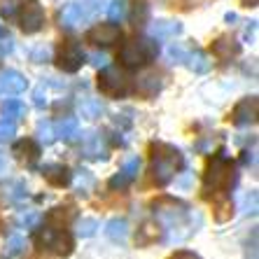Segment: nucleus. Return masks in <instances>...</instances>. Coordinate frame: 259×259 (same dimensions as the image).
Segmentation results:
<instances>
[{
  "mask_svg": "<svg viewBox=\"0 0 259 259\" xmlns=\"http://www.w3.org/2000/svg\"><path fill=\"white\" fill-rule=\"evenodd\" d=\"M14 136H17V124L12 119H3L0 121V145L12 143Z\"/></svg>",
  "mask_w": 259,
  "mask_h": 259,
  "instance_id": "bb28decb",
  "label": "nucleus"
},
{
  "mask_svg": "<svg viewBox=\"0 0 259 259\" xmlns=\"http://www.w3.org/2000/svg\"><path fill=\"white\" fill-rule=\"evenodd\" d=\"M84 157L87 159H94V161H101V159H108V150H105V145H103V138L101 133L91 131L84 136Z\"/></svg>",
  "mask_w": 259,
  "mask_h": 259,
  "instance_id": "2eb2a0df",
  "label": "nucleus"
},
{
  "mask_svg": "<svg viewBox=\"0 0 259 259\" xmlns=\"http://www.w3.org/2000/svg\"><path fill=\"white\" fill-rule=\"evenodd\" d=\"M19 227H26V229H33L37 222H40V212L35 210H28V212H21V215L17 217Z\"/></svg>",
  "mask_w": 259,
  "mask_h": 259,
  "instance_id": "c85d7f7f",
  "label": "nucleus"
},
{
  "mask_svg": "<svg viewBox=\"0 0 259 259\" xmlns=\"http://www.w3.org/2000/svg\"><path fill=\"white\" fill-rule=\"evenodd\" d=\"M185 66L189 68V70L194 72H208L210 70V59H208V54L205 52H201V49H187V56H185V61H182Z\"/></svg>",
  "mask_w": 259,
  "mask_h": 259,
  "instance_id": "aec40b11",
  "label": "nucleus"
},
{
  "mask_svg": "<svg viewBox=\"0 0 259 259\" xmlns=\"http://www.w3.org/2000/svg\"><path fill=\"white\" fill-rule=\"evenodd\" d=\"M12 154L17 159H21V161L30 163V161H35V159L40 157V145H37L33 138H24V140H19V143H14Z\"/></svg>",
  "mask_w": 259,
  "mask_h": 259,
  "instance_id": "dca6fc26",
  "label": "nucleus"
},
{
  "mask_svg": "<svg viewBox=\"0 0 259 259\" xmlns=\"http://www.w3.org/2000/svg\"><path fill=\"white\" fill-rule=\"evenodd\" d=\"M105 236H108L110 241L115 243H126L128 238V222L124 220V217H112L108 224H105Z\"/></svg>",
  "mask_w": 259,
  "mask_h": 259,
  "instance_id": "6ab92c4d",
  "label": "nucleus"
},
{
  "mask_svg": "<svg viewBox=\"0 0 259 259\" xmlns=\"http://www.w3.org/2000/svg\"><path fill=\"white\" fill-rule=\"evenodd\" d=\"M37 241L45 250L49 252L59 254V257H70L72 250H75V241H72V236L68 234V229H59V227H45L37 236Z\"/></svg>",
  "mask_w": 259,
  "mask_h": 259,
  "instance_id": "39448f33",
  "label": "nucleus"
},
{
  "mask_svg": "<svg viewBox=\"0 0 259 259\" xmlns=\"http://www.w3.org/2000/svg\"><path fill=\"white\" fill-rule=\"evenodd\" d=\"M33 103H35V108H47L49 101H47V94H45V87H37L35 91H33Z\"/></svg>",
  "mask_w": 259,
  "mask_h": 259,
  "instance_id": "2f4dec72",
  "label": "nucleus"
},
{
  "mask_svg": "<svg viewBox=\"0 0 259 259\" xmlns=\"http://www.w3.org/2000/svg\"><path fill=\"white\" fill-rule=\"evenodd\" d=\"M119 37L121 28L117 24H96L87 33V40L91 45H98V47H110V45L119 42Z\"/></svg>",
  "mask_w": 259,
  "mask_h": 259,
  "instance_id": "9d476101",
  "label": "nucleus"
},
{
  "mask_svg": "<svg viewBox=\"0 0 259 259\" xmlns=\"http://www.w3.org/2000/svg\"><path fill=\"white\" fill-rule=\"evenodd\" d=\"M182 33V24L173 19H157L150 24V35L157 40H173Z\"/></svg>",
  "mask_w": 259,
  "mask_h": 259,
  "instance_id": "ddd939ff",
  "label": "nucleus"
},
{
  "mask_svg": "<svg viewBox=\"0 0 259 259\" xmlns=\"http://www.w3.org/2000/svg\"><path fill=\"white\" fill-rule=\"evenodd\" d=\"M47 59H49V49L47 47L33 52V61H37V63H42V61H47Z\"/></svg>",
  "mask_w": 259,
  "mask_h": 259,
  "instance_id": "72a5a7b5",
  "label": "nucleus"
},
{
  "mask_svg": "<svg viewBox=\"0 0 259 259\" xmlns=\"http://www.w3.org/2000/svg\"><path fill=\"white\" fill-rule=\"evenodd\" d=\"M168 259H201V257L196 252H192V250H175Z\"/></svg>",
  "mask_w": 259,
  "mask_h": 259,
  "instance_id": "473e14b6",
  "label": "nucleus"
},
{
  "mask_svg": "<svg viewBox=\"0 0 259 259\" xmlns=\"http://www.w3.org/2000/svg\"><path fill=\"white\" fill-rule=\"evenodd\" d=\"M98 91L108 98H124L131 91V77L121 68L105 66L98 72Z\"/></svg>",
  "mask_w": 259,
  "mask_h": 259,
  "instance_id": "20e7f679",
  "label": "nucleus"
},
{
  "mask_svg": "<svg viewBox=\"0 0 259 259\" xmlns=\"http://www.w3.org/2000/svg\"><path fill=\"white\" fill-rule=\"evenodd\" d=\"M19 5H21V0H0V14L5 19H12Z\"/></svg>",
  "mask_w": 259,
  "mask_h": 259,
  "instance_id": "7c9ffc66",
  "label": "nucleus"
},
{
  "mask_svg": "<svg viewBox=\"0 0 259 259\" xmlns=\"http://www.w3.org/2000/svg\"><path fill=\"white\" fill-rule=\"evenodd\" d=\"M77 110L84 119H98V117L105 112V108H103V103L98 101V98H82Z\"/></svg>",
  "mask_w": 259,
  "mask_h": 259,
  "instance_id": "5701e85b",
  "label": "nucleus"
},
{
  "mask_svg": "<svg viewBox=\"0 0 259 259\" xmlns=\"http://www.w3.org/2000/svg\"><path fill=\"white\" fill-rule=\"evenodd\" d=\"M26 89H28L26 75H21L19 70H12V68L0 70V91L3 94H21Z\"/></svg>",
  "mask_w": 259,
  "mask_h": 259,
  "instance_id": "9b49d317",
  "label": "nucleus"
},
{
  "mask_svg": "<svg viewBox=\"0 0 259 259\" xmlns=\"http://www.w3.org/2000/svg\"><path fill=\"white\" fill-rule=\"evenodd\" d=\"M257 112H259V101L257 96H245L234 105L231 110V124L234 126H250L257 121Z\"/></svg>",
  "mask_w": 259,
  "mask_h": 259,
  "instance_id": "0eeeda50",
  "label": "nucleus"
},
{
  "mask_svg": "<svg viewBox=\"0 0 259 259\" xmlns=\"http://www.w3.org/2000/svg\"><path fill=\"white\" fill-rule=\"evenodd\" d=\"M98 229H101V224H98L96 217H82V220L77 222V236H82V238L96 236Z\"/></svg>",
  "mask_w": 259,
  "mask_h": 259,
  "instance_id": "a878e982",
  "label": "nucleus"
},
{
  "mask_svg": "<svg viewBox=\"0 0 259 259\" xmlns=\"http://www.w3.org/2000/svg\"><path fill=\"white\" fill-rule=\"evenodd\" d=\"M161 77H159L157 72H150V75H143L138 77V94L143 98H152L157 96L159 91H161Z\"/></svg>",
  "mask_w": 259,
  "mask_h": 259,
  "instance_id": "4be33fe9",
  "label": "nucleus"
},
{
  "mask_svg": "<svg viewBox=\"0 0 259 259\" xmlns=\"http://www.w3.org/2000/svg\"><path fill=\"white\" fill-rule=\"evenodd\" d=\"M241 52V45L236 42L234 37H217L215 42H212V54L217 56V59H222V61H229L231 56H236Z\"/></svg>",
  "mask_w": 259,
  "mask_h": 259,
  "instance_id": "a211bd4d",
  "label": "nucleus"
},
{
  "mask_svg": "<svg viewBox=\"0 0 259 259\" xmlns=\"http://www.w3.org/2000/svg\"><path fill=\"white\" fill-rule=\"evenodd\" d=\"M0 115L5 117V119H19V117L26 115V103L17 101V98H10V101H5L3 105H0Z\"/></svg>",
  "mask_w": 259,
  "mask_h": 259,
  "instance_id": "393cba45",
  "label": "nucleus"
},
{
  "mask_svg": "<svg viewBox=\"0 0 259 259\" xmlns=\"http://www.w3.org/2000/svg\"><path fill=\"white\" fill-rule=\"evenodd\" d=\"M138 170H140V159H138V157L128 159V161L121 166L119 173L110 178V182H108L110 189H124L128 182H133L136 178H138Z\"/></svg>",
  "mask_w": 259,
  "mask_h": 259,
  "instance_id": "f8f14e48",
  "label": "nucleus"
},
{
  "mask_svg": "<svg viewBox=\"0 0 259 259\" xmlns=\"http://www.w3.org/2000/svg\"><path fill=\"white\" fill-rule=\"evenodd\" d=\"M42 175H45V180H47L52 187H68L70 180H72L70 168L63 166V163H49V166H45Z\"/></svg>",
  "mask_w": 259,
  "mask_h": 259,
  "instance_id": "4468645a",
  "label": "nucleus"
},
{
  "mask_svg": "<svg viewBox=\"0 0 259 259\" xmlns=\"http://www.w3.org/2000/svg\"><path fill=\"white\" fill-rule=\"evenodd\" d=\"M96 5H89V0H77V3H70V5L63 7L61 12V26L63 28H77L84 19H89L94 14Z\"/></svg>",
  "mask_w": 259,
  "mask_h": 259,
  "instance_id": "6e6552de",
  "label": "nucleus"
},
{
  "mask_svg": "<svg viewBox=\"0 0 259 259\" xmlns=\"http://www.w3.org/2000/svg\"><path fill=\"white\" fill-rule=\"evenodd\" d=\"M182 168H185V154L175 145L161 140L150 145V175L159 187L168 185Z\"/></svg>",
  "mask_w": 259,
  "mask_h": 259,
  "instance_id": "f257e3e1",
  "label": "nucleus"
},
{
  "mask_svg": "<svg viewBox=\"0 0 259 259\" xmlns=\"http://www.w3.org/2000/svg\"><path fill=\"white\" fill-rule=\"evenodd\" d=\"M234 185V161L227 157V152H217L215 157L208 161L203 173V194L208 199L222 196Z\"/></svg>",
  "mask_w": 259,
  "mask_h": 259,
  "instance_id": "f03ea898",
  "label": "nucleus"
},
{
  "mask_svg": "<svg viewBox=\"0 0 259 259\" xmlns=\"http://www.w3.org/2000/svg\"><path fill=\"white\" fill-rule=\"evenodd\" d=\"M108 14H110V19H115V21L121 19L126 14V0H112L108 7Z\"/></svg>",
  "mask_w": 259,
  "mask_h": 259,
  "instance_id": "c756f323",
  "label": "nucleus"
},
{
  "mask_svg": "<svg viewBox=\"0 0 259 259\" xmlns=\"http://www.w3.org/2000/svg\"><path fill=\"white\" fill-rule=\"evenodd\" d=\"M37 138L42 140L45 145H52L56 140V136H54V124L52 121H40L37 124Z\"/></svg>",
  "mask_w": 259,
  "mask_h": 259,
  "instance_id": "cd10ccee",
  "label": "nucleus"
},
{
  "mask_svg": "<svg viewBox=\"0 0 259 259\" xmlns=\"http://www.w3.org/2000/svg\"><path fill=\"white\" fill-rule=\"evenodd\" d=\"M72 217H75V208L72 205H56L54 210L47 212V224L49 227H59V229H68Z\"/></svg>",
  "mask_w": 259,
  "mask_h": 259,
  "instance_id": "f3484780",
  "label": "nucleus"
},
{
  "mask_svg": "<svg viewBox=\"0 0 259 259\" xmlns=\"http://www.w3.org/2000/svg\"><path fill=\"white\" fill-rule=\"evenodd\" d=\"M5 35H7V28H5L3 24H0V37H5Z\"/></svg>",
  "mask_w": 259,
  "mask_h": 259,
  "instance_id": "e433bc0d",
  "label": "nucleus"
},
{
  "mask_svg": "<svg viewBox=\"0 0 259 259\" xmlns=\"http://www.w3.org/2000/svg\"><path fill=\"white\" fill-rule=\"evenodd\" d=\"M26 247H28V241H26L24 236H10L5 243V250H3V257L5 259H17L26 252Z\"/></svg>",
  "mask_w": 259,
  "mask_h": 259,
  "instance_id": "b1692460",
  "label": "nucleus"
},
{
  "mask_svg": "<svg viewBox=\"0 0 259 259\" xmlns=\"http://www.w3.org/2000/svg\"><path fill=\"white\" fill-rule=\"evenodd\" d=\"M157 54H159L157 42L145 40V37H133L128 42H124V47L119 49V61L126 68H143Z\"/></svg>",
  "mask_w": 259,
  "mask_h": 259,
  "instance_id": "7ed1b4c3",
  "label": "nucleus"
},
{
  "mask_svg": "<svg viewBox=\"0 0 259 259\" xmlns=\"http://www.w3.org/2000/svg\"><path fill=\"white\" fill-rule=\"evenodd\" d=\"M84 52L79 47L77 42H72V40H63L59 47V54H56V66L61 68L63 72H77L84 63Z\"/></svg>",
  "mask_w": 259,
  "mask_h": 259,
  "instance_id": "423d86ee",
  "label": "nucleus"
},
{
  "mask_svg": "<svg viewBox=\"0 0 259 259\" xmlns=\"http://www.w3.org/2000/svg\"><path fill=\"white\" fill-rule=\"evenodd\" d=\"M91 63H94L96 68H101V66H105V63H108V56H103V54H94V56H91Z\"/></svg>",
  "mask_w": 259,
  "mask_h": 259,
  "instance_id": "c9c22d12",
  "label": "nucleus"
},
{
  "mask_svg": "<svg viewBox=\"0 0 259 259\" xmlns=\"http://www.w3.org/2000/svg\"><path fill=\"white\" fill-rule=\"evenodd\" d=\"M45 26V10L37 0H26L21 5V30L33 35Z\"/></svg>",
  "mask_w": 259,
  "mask_h": 259,
  "instance_id": "1a4fd4ad",
  "label": "nucleus"
},
{
  "mask_svg": "<svg viewBox=\"0 0 259 259\" xmlns=\"http://www.w3.org/2000/svg\"><path fill=\"white\" fill-rule=\"evenodd\" d=\"M79 133V121L77 117H63V119H59L54 124V136L61 140H72L75 136Z\"/></svg>",
  "mask_w": 259,
  "mask_h": 259,
  "instance_id": "412c9836",
  "label": "nucleus"
},
{
  "mask_svg": "<svg viewBox=\"0 0 259 259\" xmlns=\"http://www.w3.org/2000/svg\"><path fill=\"white\" fill-rule=\"evenodd\" d=\"M10 173V161H7V157L0 152V175H7Z\"/></svg>",
  "mask_w": 259,
  "mask_h": 259,
  "instance_id": "f704fd0d",
  "label": "nucleus"
}]
</instances>
